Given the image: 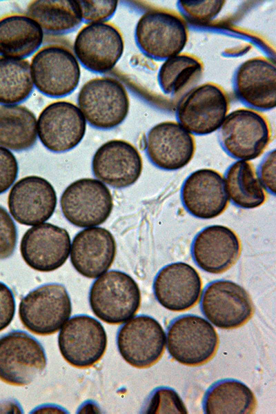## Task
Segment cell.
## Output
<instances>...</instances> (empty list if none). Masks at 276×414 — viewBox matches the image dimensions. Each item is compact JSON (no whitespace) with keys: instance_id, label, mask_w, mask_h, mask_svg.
Returning <instances> with one entry per match:
<instances>
[{"instance_id":"1","label":"cell","mask_w":276,"mask_h":414,"mask_svg":"<svg viewBox=\"0 0 276 414\" xmlns=\"http://www.w3.org/2000/svg\"><path fill=\"white\" fill-rule=\"evenodd\" d=\"M135 41L139 50L155 61L177 55L188 41V29L183 17L165 9H150L138 19Z\"/></svg>"},{"instance_id":"2","label":"cell","mask_w":276,"mask_h":414,"mask_svg":"<svg viewBox=\"0 0 276 414\" xmlns=\"http://www.w3.org/2000/svg\"><path fill=\"white\" fill-rule=\"evenodd\" d=\"M77 104L90 126L104 130L121 125L130 110L126 88L119 80L111 77L87 81L78 93Z\"/></svg>"},{"instance_id":"3","label":"cell","mask_w":276,"mask_h":414,"mask_svg":"<svg viewBox=\"0 0 276 414\" xmlns=\"http://www.w3.org/2000/svg\"><path fill=\"white\" fill-rule=\"evenodd\" d=\"M93 313L109 324H121L130 319L141 304L137 283L128 274L112 270L98 277L89 292Z\"/></svg>"},{"instance_id":"4","label":"cell","mask_w":276,"mask_h":414,"mask_svg":"<svg viewBox=\"0 0 276 414\" xmlns=\"http://www.w3.org/2000/svg\"><path fill=\"white\" fill-rule=\"evenodd\" d=\"M271 137L267 117L262 112L248 108L228 113L218 132L223 150L230 157L244 161L259 157L270 144Z\"/></svg>"},{"instance_id":"5","label":"cell","mask_w":276,"mask_h":414,"mask_svg":"<svg viewBox=\"0 0 276 414\" xmlns=\"http://www.w3.org/2000/svg\"><path fill=\"white\" fill-rule=\"evenodd\" d=\"M30 70L34 86L51 98L71 94L81 77L80 63L74 52L58 43L40 48L32 57Z\"/></svg>"},{"instance_id":"6","label":"cell","mask_w":276,"mask_h":414,"mask_svg":"<svg viewBox=\"0 0 276 414\" xmlns=\"http://www.w3.org/2000/svg\"><path fill=\"white\" fill-rule=\"evenodd\" d=\"M228 94L219 85L206 82L191 88L179 101L177 121L195 135H208L219 129L228 113Z\"/></svg>"},{"instance_id":"7","label":"cell","mask_w":276,"mask_h":414,"mask_svg":"<svg viewBox=\"0 0 276 414\" xmlns=\"http://www.w3.org/2000/svg\"><path fill=\"white\" fill-rule=\"evenodd\" d=\"M72 304L64 286L50 283L37 287L20 302L19 315L23 325L39 335L57 333L70 317Z\"/></svg>"},{"instance_id":"8","label":"cell","mask_w":276,"mask_h":414,"mask_svg":"<svg viewBox=\"0 0 276 414\" xmlns=\"http://www.w3.org/2000/svg\"><path fill=\"white\" fill-rule=\"evenodd\" d=\"M46 355L41 344L22 331L0 337V379L14 386H27L44 371Z\"/></svg>"},{"instance_id":"9","label":"cell","mask_w":276,"mask_h":414,"mask_svg":"<svg viewBox=\"0 0 276 414\" xmlns=\"http://www.w3.org/2000/svg\"><path fill=\"white\" fill-rule=\"evenodd\" d=\"M166 342L168 353L175 361L196 366L213 358L219 346V337L215 328L206 319L186 315L170 324Z\"/></svg>"},{"instance_id":"10","label":"cell","mask_w":276,"mask_h":414,"mask_svg":"<svg viewBox=\"0 0 276 414\" xmlns=\"http://www.w3.org/2000/svg\"><path fill=\"white\" fill-rule=\"evenodd\" d=\"M63 215L79 228L97 226L110 217L113 198L106 184L98 179L82 178L68 185L60 198Z\"/></svg>"},{"instance_id":"11","label":"cell","mask_w":276,"mask_h":414,"mask_svg":"<svg viewBox=\"0 0 276 414\" xmlns=\"http://www.w3.org/2000/svg\"><path fill=\"white\" fill-rule=\"evenodd\" d=\"M124 51L123 34L110 22L86 23L77 32L73 43V52L79 63L95 73L112 70Z\"/></svg>"},{"instance_id":"12","label":"cell","mask_w":276,"mask_h":414,"mask_svg":"<svg viewBox=\"0 0 276 414\" xmlns=\"http://www.w3.org/2000/svg\"><path fill=\"white\" fill-rule=\"evenodd\" d=\"M107 335L103 325L86 315L70 318L58 336L60 353L76 368H89L99 362L107 348Z\"/></svg>"},{"instance_id":"13","label":"cell","mask_w":276,"mask_h":414,"mask_svg":"<svg viewBox=\"0 0 276 414\" xmlns=\"http://www.w3.org/2000/svg\"><path fill=\"white\" fill-rule=\"evenodd\" d=\"M86 120L71 101H56L47 105L37 119V137L48 150L61 153L75 148L83 139Z\"/></svg>"},{"instance_id":"14","label":"cell","mask_w":276,"mask_h":414,"mask_svg":"<svg viewBox=\"0 0 276 414\" xmlns=\"http://www.w3.org/2000/svg\"><path fill=\"white\" fill-rule=\"evenodd\" d=\"M166 342L165 331L152 317L139 315L129 319L118 331L117 344L123 359L138 368H148L162 356Z\"/></svg>"},{"instance_id":"15","label":"cell","mask_w":276,"mask_h":414,"mask_svg":"<svg viewBox=\"0 0 276 414\" xmlns=\"http://www.w3.org/2000/svg\"><path fill=\"white\" fill-rule=\"evenodd\" d=\"M201 308L215 326L233 329L246 324L253 314V304L247 291L230 280H217L204 289Z\"/></svg>"},{"instance_id":"16","label":"cell","mask_w":276,"mask_h":414,"mask_svg":"<svg viewBox=\"0 0 276 414\" xmlns=\"http://www.w3.org/2000/svg\"><path fill=\"white\" fill-rule=\"evenodd\" d=\"M144 149L150 161L164 170L185 167L194 157V137L177 121H165L153 126L145 136Z\"/></svg>"},{"instance_id":"17","label":"cell","mask_w":276,"mask_h":414,"mask_svg":"<svg viewBox=\"0 0 276 414\" xmlns=\"http://www.w3.org/2000/svg\"><path fill=\"white\" fill-rule=\"evenodd\" d=\"M237 99L248 108L259 112L276 106V67L270 59L255 57L242 62L232 79Z\"/></svg>"},{"instance_id":"18","label":"cell","mask_w":276,"mask_h":414,"mask_svg":"<svg viewBox=\"0 0 276 414\" xmlns=\"http://www.w3.org/2000/svg\"><path fill=\"white\" fill-rule=\"evenodd\" d=\"M70 246V237L65 228L44 222L26 230L21 240L20 253L29 267L48 273L64 264Z\"/></svg>"},{"instance_id":"19","label":"cell","mask_w":276,"mask_h":414,"mask_svg":"<svg viewBox=\"0 0 276 414\" xmlns=\"http://www.w3.org/2000/svg\"><path fill=\"white\" fill-rule=\"evenodd\" d=\"M91 167L94 176L104 184L115 188H124L139 179L143 161L140 152L131 143L123 139H111L96 150Z\"/></svg>"},{"instance_id":"20","label":"cell","mask_w":276,"mask_h":414,"mask_svg":"<svg viewBox=\"0 0 276 414\" xmlns=\"http://www.w3.org/2000/svg\"><path fill=\"white\" fill-rule=\"evenodd\" d=\"M57 197L53 186L46 179L30 175L14 183L8 194L10 215L18 223L35 226L46 222L55 213Z\"/></svg>"},{"instance_id":"21","label":"cell","mask_w":276,"mask_h":414,"mask_svg":"<svg viewBox=\"0 0 276 414\" xmlns=\"http://www.w3.org/2000/svg\"><path fill=\"white\" fill-rule=\"evenodd\" d=\"M155 296L166 309L187 310L199 300L202 282L197 270L185 262H175L162 268L153 283Z\"/></svg>"},{"instance_id":"22","label":"cell","mask_w":276,"mask_h":414,"mask_svg":"<svg viewBox=\"0 0 276 414\" xmlns=\"http://www.w3.org/2000/svg\"><path fill=\"white\" fill-rule=\"evenodd\" d=\"M181 199L191 215L210 219L218 217L226 210L229 198L221 174L213 169L201 168L185 179Z\"/></svg>"},{"instance_id":"23","label":"cell","mask_w":276,"mask_h":414,"mask_svg":"<svg viewBox=\"0 0 276 414\" xmlns=\"http://www.w3.org/2000/svg\"><path fill=\"white\" fill-rule=\"evenodd\" d=\"M117 244L107 229L93 226L85 228L74 237L70 258L75 269L89 279H96L112 266L116 255Z\"/></svg>"},{"instance_id":"24","label":"cell","mask_w":276,"mask_h":414,"mask_svg":"<svg viewBox=\"0 0 276 414\" xmlns=\"http://www.w3.org/2000/svg\"><path fill=\"white\" fill-rule=\"evenodd\" d=\"M193 258L199 268L211 274L222 273L231 268L241 253L237 235L224 225H211L199 231L192 246Z\"/></svg>"},{"instance_id":"25","label":"cell","mask_w":276,"mask_h":414,"mask_svg":"<svg viewBox=\"0 0 276 414\" xmlns=\"http://www.w3.org/2000/svg\"><path fill=\"white\" fill-rule=\"evenodd\" d=\"M44 32L27 14H12L0 18V56L24 59L43 43Z\"/></svg>"},{"instance_id":"26","label":"cell","mask_w":276,"mask_h":414,"mask_svg":"<svg viewBox=\"0 0 276 414\" xmlns=\"http://www.w3.org/2000/svg\"><path fill=\"white\" fill-rule=\"evenodd\" d=\"M37 137V117L32 111L19 104L0 106V147L28 150Z\"/></svg>"},{"instance_id":"27","label":"cell","mask_w":276,"mask_h":414,"mask_svg":"<svg viewBox=\"0 0 276 414\" xmlns=\"http://www.w3.org/2000/svg\"><path fill=\"white\" fill-rule=\"evenodd\" d=\"M26 13L43 32L52 34L70 32L83 21L77 0L32 1L27 6Z\"/></svg>"},{"instance_id":"28","label":"cell","mask_w":276,"mask_h":414,"mask_svg":"<svg viewBox=\"0 0 276 414\" xmlns=\"http://www.w3.org/2000/svg\"><path fill=\"white\" fill-rule=\"evenodd\" d=\"M257 405L253 391L235 379L219 381L207 391L204 410L207 414H248Z\"/></svg>"},{"instance_id":"29","label":"cell","mask_w":276,"mask_h":414,"mask_svg":"<svg viewBox=\"0 0 276 414\" xmlns=\"http://www.w3.org/2000/svg\"><path fill=\"white\" fill-rule=\"evenodd\" d=\"M225 181L228 197L237 207L256 208L266 201L264 188L247 161L238 160L231 164L225 174Z\"/></svg>"},{"instance_id":"30","label":"cell","mask_w":276,"mask_h":414,"mask_svg":"<svg viewBox=\"0 0 276 414\" xmlns=\"http://www.w3.org/2000/svg\"><path fill=\"white\" fill-rule=\"evenodd\" d=\"M34 87L28 59L0 56V104L23 102Z\"/></svg>"},{"instance_id":"31","label":"cell","mask_w":276,"mask_h":414,"mask_svg":"<svg viewBox=\"0 0 276 414\" xmlns=\"http://www.w3.org/2000/svg\"><path fill=\"white\" fill-rule=\"evenodd\" d=\"M203 71V63L198 57L180 53L164 61L157 72V82L164 94L175 96L198 80Z\"/></svg>"},{"instance_id":"32","label":"cell","mask_w":276,"mask_h":414,"mask_svg":"<svg viewBox=\"0 0 276 414\" xmlns=\"http://www.w3.org/2000/svg\"><path fill=\"white\" fill-rule=\"evenodd\" d=\"M226 3L223 0H180L177 6L181 15L189 22L206 25L219 14Z\"/></svg>"},{"instance_id":"33","label":"cell","mask_w":276,"mask_h":414,"mask_svg":"<svg viewBox=\"0 0 276 414\" xmlns=\"http://www.w3.org/2000/svg\"><path fill=\"white\" fill-rule=\"evenodd\" d=\"M146 413L149 414H186L187 408L177 393L172 388L161 387L151 395Z\"/></svg>"},{"instance_id":"34","label":"cell","mask_w":276,"mask_h":414,"mask_svg":"<svg viewBox=\"0 0 276 414\" xmlns=\"http://www.w3.org/2000/svg\"><path fill=\"white\" fill-rule=\"evenodd\" d=\"M82 20L88 23L106 22L115 13L117 0H79Z\"/></svg>"},{"instance_id":"35","label":"cell","mask_w":276,"mask_h":414,"mask_svg":"<svg viewBox=\"0 0 276 414\" xmlns=\"http://www.w3.org/2000/svg\"><path fill=\"white\" fill-rule=\"evenodd\" d=\"M17 228L7 210L0 206V260L14 253L17 242Z\"/></svg>"},{"instance_id":"36","label":"cell","mask_w":276,"mask_h":414,"mask_svg":"<svg viewBox=\"0 0 276 414\" xmlns=\"http://www.w3.org/2000/svg\"><path fill=\"white\" fill-rule=\"evenodd\" d=\"M19 165L14 154L0 147V195L6 193L16 181Z\"/></svg>"},{"instance_id":"37","label":"cell","mask_w":276,"mask_h":414,"mask_svg":"<svg viewBox=\"0 0 276 414\" xmlns=\"http://www.w3.org/2000/svg\"><path fill=\"white\" fill-rule=\"evenodd\" d=\"M276 150L268 152L264 157L259 167V179L263 187L270 193H276Z\"/></svg>"},{"instance_id":"38","label":"cell","mask_w":276,"mask_h":414,"mask_svg":"<svg viewBox=\"0 0 276 414\" xmlns=\"http://www.w3.org/2000/svg\"><path fill=\"white\" fill-rule=\"evenodd\" d=\"M15 309L12 291L6 284L0 282V331L10 324L14 317Z\"/></svg>"}]
</instances>
